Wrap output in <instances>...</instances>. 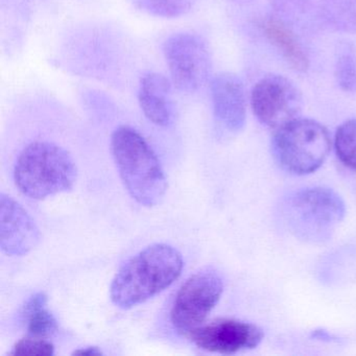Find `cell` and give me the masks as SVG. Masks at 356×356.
Wrapping results in <instances>:
<instances>
[{
    "mask_svg": "<svg viewBox=\"0 0 356 356\" xmlns=\"http://www.w3.org/2000/svg\"><path fill=\"white\" fill-rule=\"evenodd\" d=\"M10 168L18 191L37 201L72 191L79 178L74 154L49 139L26 143L11 160Z\"/></svg>",
    "mask_w": 356,
    "mask_h": 356,
    "instance_id": "cell-1",
    "label": "cell"
},
{
    "mask_svg": "<svg viewBox=\"0 0 356 356\" xmlns=\"http://www.w3.org/2000/svg\"><path fill=\"white\" fill-rule=\"evenodd\" d=\"M184 268L182 254L168 243H154L131 257L110 285V299L128 310L149 301L178 280Z\"/></svg>",
    "mask_w": 356,
    "mask_h": 356,
    "instance_id": "cell-2",
    "label": "cell"
},
{
    "mask_svg": "<svg viewBox=\"0 0 356 356\" xmlns=\"http://www.w3.org/2000/svg\"><path fill=\"white\" fill-rule=\"evenodd\" d=\"M111 153L130 197L143 207L159 205L168 191V180L145 137L132 127H118L111 135Z\"/></svg>",
    "mask_w": 356,
    "mask_h": 356,
    "instance_id": "cell-3",
    "label": "cell"
},
{
    "mask_svg": "<svg viewBox=\"0 0 356 356\" xmlns=\"http://www.w3.org/2000/svg\"><path fill=\"white\" fill-rule=\"evenodd\" d=\"M341 197L332 189L312 187L291 193L283 201L281 216L291 234L306 243L329 241L345 216Z\"/></svg>",
    "mask_w": 356,
    "mask_h": 356,
    "instance_id": "cell-4",
    "label": "cell"
},
{
    "mask_svg": "<svg viewBox=\"0 0 356 356\" xmlns=\"http://www.w3.org/2000/svg\"><path fill=\"white\" fill-rule=\"evenodd\" d=\"M331 139L320 122L296 118L279 128L273 138V153L281 168L293 175H308L321 168L329 152Z\"/></svg>",
    "mask_w": 356,
    "mask_h": 356,
    "instance_id": "cell-5",
    "label": "cell"
},
{
    "mask_svg": "<svg viewBox=\"0 0 356 356\" xmlns=\"http://www.w3.org/2000/svg\"><path fill=\"white\" fill-rule=\"evenodd\" d=\"M222 293L224 280L214 268H202L191 275L175 297L170 310L172 326L184 334L201 326L220 302Z\"/></svg>",
    "mask_w": 356,
    "mask_h": 356,
    "instance_id": "cell-6",
    "label": "cell"
},
{
    "mask_svg": "<svg viewBox=\"0 0 356 356\" xmlns=\"http://www.w3.org/2000/svg\"><path fill=\"white\" fill-rule=\"evenodd\" d=\"M164 57L172 82L183 92L199 90L209 76V51L205 41L197 35L179 33L164 43Z\"/></svg>",
    "mask_w": 356,
    "mask_h": 356,
    "instance_id": "cell-7",
    "label": "cell"
},
{
    "mask_svg": "<svg viewBox=\"0 0 356 356\" xmlns=\"http://www.w3.org/2000/svg\"><path fill=\"white\" fill-rule=\"evenodd\" d=\"M251 105L257 120L278 130L299 116L302 95L298 87L282 76H264L252 90Z\"/></svg>",
    "mask_w": 356,
    "mask_h": 356,
    "instance_id": "cell-8",
    "label": "cell"
},
{
    "mask_svg": "<svg viewBox=\"0 0 356 356\" xmlns=\"http://www.w3.org/2000/svg\"><path fill=\"white\" fill-rule=\"evenodd\" d=\"M185 335L200 349L220 354L254 349L264 339L259 327L235 318H218L202 324Z\"/></svg>",
    "mask_w": 356,
    "mask_h": 356,
    "instance_id": "cell-9",
    "label": "cell"
},
{
    "mask_svg": "<svg viewBox=\"0 0 356 356\" xmlns=\"http://www.w3.org/2000/svg\"><path fill=\"white\" fill-rule=\"evenodd\" d=\"M41 241L34 218L22 204L5 193L0 195V248L8 256L22 257Z\"/></svg>",
    "mask_w": 356,
    "mask_h": 356,
    "instance_id": "cell-10",
    "label": "cell"
},
{
    "mask_svg": "<svg viewBox=\"0 0 356 356\" xmlns=\"http://www.w3.org/2000/svg\"><path fill=\"white\" fill-rule=\"evenodd\" d=\"M211 97L214 115L220 124L232 133L243 130L245 124V97L241 79L230 72L214 76Z\"/></svg>",
    "mask_w": 356,
    "mask_h": 356,
    "instance_id": "cell-11",
    "label": "cell"
},
{
    "mask_svg": "<svg viewBox=\"0 0 356 356\" xmlns=\"http://www.w3.org/2000/svg\"><path fill=\"white\" fill-rule=\"evenodd\" d=\"M138 102L145 118L158 127H170L174 122L172 83L163 74L149 72L143 76Z\"/></svg>",
    "mask_w": 356,
    "mask_h": 356,
    "instance_id": "cell-12",
    "label": "cell"
},
{
    "mask_svg": "<svg viewBox=\"0 0 356 356\" xmlns=\"http://www.w3.org/2000/svg\"><path fill=\"white\" fill-rule=\"evenodd\" d=\"M262 29L268 40L282 54L293 70L298 72L307 70L309 65L307 55L293 33L284 24L270 18L264 22Z\"/></svg>",
    "mask_w": 356,
    "mask_h": 356,
    "instance_id": "cell-13",
    "label": "cell"
},
{
    "mask_svg": "<svg viewBox=\"0 0 356 356\" xmlns=\"http://www.w3.org/2000/svg\"><path fill=\"white\" fill-rule=\"evenodd\" d=\"M24 316L31 337L45 339L57 331V320L47 307V296L43 291L30 298L24 306Z\"/></svg>",
    "mask_w": 356,
    "mask_h": 356,
    "instance_id": "cell-14",
    "label": "cell"
},
{
    "mask_svg": "<svg viewBox=\"0 0 356 356\" xmlns=\"http://www.w3.org/2000/svg\"><path fill=\"white\" fill-rule=\"evenodd\" d=\"M334 147L339 159L356 172V120H347L339 127Z\"/></svg>",
    "mask_w": 356,
    "mask_h": 356,
    "instance_id": "cell-15",
    "label": "cell"
},
{
    "mask_svg": "<svg viewBox=\"0 0 356 356\" xmlns=\"http://www.w3.org/2000/svg\"><path fill=\"white\" fill-rule=\"evenodd\" d=\"M135 5L157 17L176 18L193 9L195 0H134Z\"/></svg>",
    "mask_w": 356,
    "mask_h": 356,
    "instance_id": "cell-16",
    "label": "cell"
},
{
    "mask_svg": "<svg viewBox=\"0 0 356 356\" xmlns=\"http://www.w3.org/2000/svg\"><path fill=\"white\" fill-rule=\"evenodd\" d=\"M55 354V346L43 337H31L19 339L9 352V355L51 356Z\"/></svg>",
    "mask_w": 356,
    "mask_h": 356,
    "instance_id": "cell-17",
    "label": "cell"
},
{
    "mask_svg": "<svg viewBox=\"0 0 356 356\" xmlns=\"http://www.w3.org/2000/svg\"><path fill=\"white\" fill-rule=\"evenodd\" d=\"M337 79L346 90L356 89V59L352 56H343L337 63Z\"/></svg>",
    "mask_w": 356,
    "mask_h": 356,
    "instance_id": "cell-18",
    "label": "cell"
},
{
    "mask_svg": "<svg viewBox=\"0 0 356 356\" xmlns=\"http://www.w3.org/2000/svg\"><path fill=\"white\" fill-rule=\"evenodd\" d=\"M74 355H102L103 352L97 347L80 348L74 352Z\"/></svg>",
    "mask_w": 356,
    "mask_h": 356,
    "instance_id": "cell-19",
    "label": "cell"
}]
</instances>
